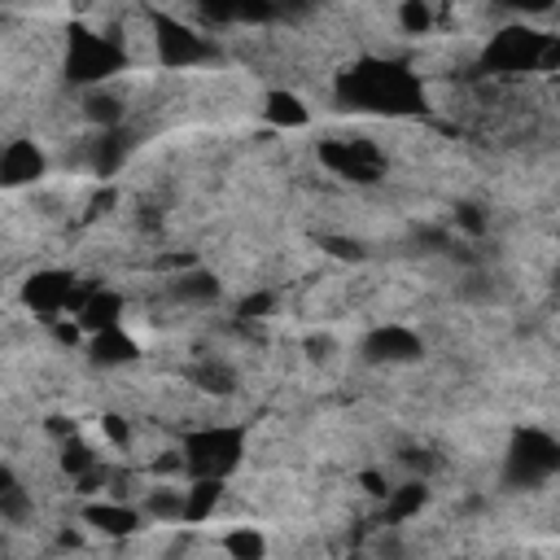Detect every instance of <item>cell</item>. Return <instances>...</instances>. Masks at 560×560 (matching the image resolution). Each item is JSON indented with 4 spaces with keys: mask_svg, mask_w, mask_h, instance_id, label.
<instances>
[{
    "mask_svg": "<svg viewBox=\"0 0 560 560\" xmlns=\"http://www.w3.org/2000/svg\"><path fill=\"white\" fill-rule=\"evenodd\" d=\"M83 118L96 122V127L105 131V127L127 122V105H122V96L109 92L105 83H101V88H83Z\"/></svg>",
    "mask_w": 560,
    "mask_h": 560,
    "instance_id": "cell-19",
    "label": "cell"
},
{
    "mask_svg": "<svg viewBox=\"0 0 560 560\" xmlns=\"http://www.w3.org/2000/svg\"><path fill=\"white\" fill-rule=\"evenodd\" d=\"M424 503H429V486L411 477V481H402V486H394V490L385 494V521H389V525H402V521L420 516Z\"/></svg>",
    "mask_w": 560,
    "mask_h": 560,
    "instance_id": "cell-20",
    "label": "cell"
},
{
    "mask_svg": "<svg viewBox=\"0 0 560 560\" xmlns=\"http://www.w3.org/2000/svg\"><path fill=\"white\" fill-rule=\"evenodd\" d=\"M223 551L236 556V560H262V556H267V538H262L258 529H232V534L223 538Z\"/></svg>",
    "mask_w": 560,
    "mask_h": 560,
    "instance_id": "cell-25",
    "label": "cell"
},
{
    "mask_svg": "<svg viewBox=\"0 0 560 560\" xmlns=\"http://www.w3.org/2000/svg\"><path fill=\"white\" fill-rule=\"evenodd\" d=\"M131 149H136V140H131V131L122 122L118 127H105L96 140H88V166L96 175H114L131 158Z\"/></svg>",
    "mask_w": 560,
    "mask_h": 560,
    "instance_id": "cell-15",
    "label": "cell"
},
{
    "mask_svg": "<svg viewBox=\"0 0 560 560\" xmlns=\"http://www.w3.org/2000/svg\"><path fill=\"white\" fill-rule=\"evenodd\" d=\"M188 477H232L245 459V429L241 424H201L179 438Z\"/></svg>",
    "mask_w": 560,
    "mask_h": 560,
    "instance_id": "cell-3",
    "label": "cell"
},
{
    "mask_svg": "<svg viewBox=\"0 0 560 560\" xmlns=\"http://www.w3.org/2000/svg\"><path fill=\"white\" fill-rule=\"evenodd\" d=\"M271 306H276V293H271V289H254V293H245V298L236 302V319H241V324H258V319H267Z\"/></svg>",
    "mask_w": 560,
    "mask_h": 560,
    "instance_id": "cell-28",
    "label": "cell"
},
{
    "mask_svg": "<svg viewBox=\"0 0 560 560\" xmlns=\"http://www.w3.org/2000/svg\"><path fill=\"white\" fill-rule=\"evenodd\" d=\"M398 26H402L407 35H424V31L433 26L429 0H402V4H398Z\"/></svg>",
    "mask_w": 560,
    "mask_h": 560,
    "instance_id": "cell-27",
    "label": "cell"
},
{
    "mask_svg": "<svg viewBox=\"0 0 560 560\" xmlns=\"http://www.w3.org/2000/svg\"><path fill=\"white\" fill-rule=\"evenodd\" d=\"M149 31H153L149 39H153V52H158V61H162V66L188 70V66H201V61H210V57H214V44H210L197 26H188V22L171 18V13H153Z\"/></svg>",
    "mask_w": 560,
    "mask_h": 560,
    "instance_id": "cell-5",
    "label": "cell"
},
{
    "mask_svg": "<svg viewBox=\"0 0 560 560\" xmlns=\"http://www.w3.org/2000/svg\"><path fill=\"white\" fill-rule=\"evenodd\" d=\"M83 521L105 538H127V534L140 529L144 508H131V503H118V499H92V503H83Z\"/></svg>",
    "mask_w": 560,
    "mask_h": 560,
    "instance_id": "cell-12",
    "label": "cell"
},
{
    "mask_svg": "<svg viewBox=\"0 0 560 560\" xmlns=\"http://www.w3.org/2000/svg\"><path fill=\"white\" fill-rule=\"evenodd\" d=\"M332 175L354 179V184H372L385 175V158L376 153V144H368L363 136H341V140H324L315 153Z\"/></svg>",
    "mask_w": 560,
    "mask_h": 560,
    "instance_id": "cell-7",
    "label": "cell"
},
{
    "mask_svg": "<svg viewBox=\"0 0 560 560\" xmlns=\"http://www.w3.org/2000/svg\"><path fill=\"white\" fill-rule=\"evenodd\" d=\"M184 499H188L184 521H206L219 508V499H223V477H192L188 490H184Z\"/></svg>",
    "mask_w": 560,
    "mask_h": 560,
    "instance_id": "cell-22",
    "label": "cell"
},
{
    "mask_svg": "<svg viewBox=\"0 0 560 560\" xmlns=\"http://www.w3.org/2000/svg\"><path fill=\"white\" fill-rule=\"evenodd\" d=\"M122 70H127V52L118 48V39H105L88 26H70V35H66V79L70 83L101 88Z\"/></svg>",
    "mask_w": 560,
    "mask_h": 560,
    "instance_id": "cell-4",
    "label": "cell"
},
{
    "mask_svg": "<svg viewBox=\"0 0 560 560\" xmlns=\"http://www.w3.org/2000/svg\"><path fill=\"white\" fill-rule=\"evenodd\" d=\"M359 354L363 363H376V368H394V363H416L424 354V341L420 332L402 328V324H376L363 341H359Z\"/></svg>",
    "mask_w": 560,
    "mask_h": 560,
    "instance_id": "cell-9",
    "label": "cell"
},
{
    "mask_svg": "<svg viewBox=\"0 0 560 560\" xmlns=\"http://www.w3.org/2000/svg\"><path fill=\"white\" fill-rule=\"evenodd\" d=\"M337 101L368 114H416L424 105V88L398 61H359L337 79Z\"/></svg>",
    "mask_w": 560,
    "mask_h": 560,
    "instance_id": "cell-1",
    "label": "cell"
},
{
    "mask_svg": "<svg viewBox=\"0 0 560 560\" xmlns=\"http://www.w3.org/2000/svg\"><path fill=\"white\" fill-rule=\"evenodd\" d=\"M455 232H464V236H472V241H481L486 236V228H490V214L477 206V201H455Z\"/></svg>",
    "mask_w": 560,
    "mask_h": 560,
    "instance_id": "cell-26",
    "label": "cell"
},
{
    "mask_svg": "<svg viewBox=\"0 0 560 560\" xmlns=\"http://www.w3.org/2000/svg\"><path fill=\"white\" fill-rule=\"evenodd\" d=\"M31 512H35L31 490H26L22 477L4 464V468H0V521H4V525H26Z\"/></svg>",
    "mask_w": 560,
    "mask_h": 560,
    "instance_id": "cell-18",
    "label": "cell"
},
{
    "mask_svg": "<svg viewBox=\"0 0 560 560\" xmlns=\"http://www.w3.org/2000/svg\"><path fill=\"white\" fill-rule=\"evenodd\" d=\"M144 516H153V521H184V508H188V499H184V490H175V486H158V490H149L144 494Z\"/></svg>",
    "mask_w": 560,
    "mask_h": 560,
    "instance_id": "cell-24",
    "label": "cell"
},
{
    "mask_svg": "<svg viewBox=\"0 0 560 560\" xmlns=\"http://www.w3.org/2000/svg\"><path fill=\"white\" fill-rule=\"evenodd\" d=\"M262 114H267V122L280 127V131H298V127L311 122V109H306L302 96H293V92H267Z\"/></svg>",
    "mask_w": 560,
    "mask_h": 560,
    "instance_id": "cell-21",
    "label": "cell"
},
{
    "mask_svg": "<svg viewBox=\"0 0 560 560\" xmlns=\"http://www.w3.org/2000/svg\"><path fill=\"white\" fill-rule=\"evenodd\" d=\"M547 39H551V35H542V31L525 26V22L503 26V31H499V35L486 44L481 66H486V70H499V74L534 70V66H542V57H547Z\"/></svg>",
    "mask_w": 560,
    "mask_h": 560,
    "instance_id": "cell-6",
    "label": "cell"
},
{
    "mask_svg": "<svg viewBox=\"0 0 560 560\" xmlns=\"http://www.w3.org/2000/svg\"><path fill=\"white\" fill-rule=\"evenodd\" d=\"M556 472H560V438L538 429V424H521L503 451V486L508 490H538Z\"/></svg>",
    "mask_w": 560,
    "mask_h": 560,
    "instance_id": "cell-2",
    "label": "cell"
},
{
    "mask_svg": "<svg viewBox=\"0 0 560 560\" xmlns=\"http://www.w3.org/2000/svg\"><path fill=\"white\" fill-rule=\"evenodd\" d=\"M92 468H101V455H96L79 433L61 438V472H70V481H79V477H88Z\"/></svg>",
    "mask_w": 560,
    "mask_h": 560,
    "instance_id": "cell-23",
    "label": "cell"
},
{
    "mask_svg": "<svg viewBox=\"0 0 560 560\" xmlns=\"http://www.w3.org/2000/svg\"><path fill=\"white\" fill-rule=\"evenodd\" d=\"M48 171V158L35 140H9L4 153H0V179L4 188H22V184H35L39 175Z\"/></svg>",
    "mask_w": 560,
    "mask_h": 560,
    "instance_id": "cell-11",
    "label": "cell"
},
{
    "mask_svg": "<svg viewBox=\"0 0 560 560\" xmlns=\"http://www.w3.org/2000/svg\"><path fill=\"white\" fill-rule=\"evenodd\" d=\"M280 4V18H302L315 9V0H276Z\"/></svg>",
    "mask_w": 560,
    "mask_h": 560,
    "instance_id": "cell-31",
    "label": "cell"
},
{
    "mask_svg": "<svg viewBox=\"0 0 560 560\" xmlns=\"http://www.w3.org/2000/svg\"><path fill=\"white\" fill-rule=\"evenodd\" d=\"M122 293L118 289H96L92 284V293H88V302L79 306V324H83V332H101V328H114V324H122Z\"/></svg>",
    "mask_w": 560,
    "mask_h": 560,
    "instance_id": "cell-16",
    "label": "cell"
},
{
    "mask_svg": "<svg viewBox=\"0 0 560 560\" xmlns=\"http://www.w3.org/2000/svg\"><path fill=\"white\" fill-rule=\"evenodd\" d=\"M188 381H192L201 394H210V398L236 394V372H232V363H223V359H214V354H201V359L188 368Z\"/></svg>",
    "mask_w": 560,
    "mask_h": 560,
    "instance_id": "cell-17",
    "label": "cell"
},
{
    "mask_svg": "<svg viewBox=\"0 0 560 560\" xmlns=\"http://www.w3.org/2000/svg\"><path fill=\"white\" fill-rule=\"evenodd\" d=\"M556 293H560V267H556Z\"/></svg>",
    "mask_w": 560,
    "mask_h": 560,
    "instance_id": "cell-32",
    "label": "cell"
},
{
    "mask_svg": "<svg viewBox=\"0 0 560 560\" xmlns=\"http://www.w3.org/2000/svg\"><path fill=\"white\" fill-rule=\"evenodd\" d=\"M88 359H92L96 368H127V363L140 359V341H136L122 324H114V328L88 332Z\"/></svg>",
    "mask_w": 560,
    "mask_h": 560,
    "instance_id": "cell-14",
    "label": "cell"
},
{
    "mask_svg": "<svg viewBox=\"0 0 560 560\" xmlns=\"http://www.w3.org/2000/svg\"><path fill=\"white\" fill-rule=\"evenodd\" d=\"M499 9H503V13H512V18H521V22H529V18L551 13V9H556V0H499Z\"/></svg>",
    "mask_w": 560,
    "mask_h": 560,
    "instance_id": "cell-29",
    "label": "cell"
},
{
    "mask_svg": "<svg viewBox=\"0 0 560 560\" xmlns=\"http://www.w3.org/2000/svg\"><path fill=\"white\" fill-rule=\"evenodd\" d=\"M166 293H171V302H179V306H214V302L223 298V284H219V276L206 271V267H184V271H175V276L166 280Z\"/></svg>",
    "mask_w": 560,
    "mask_h": 560,
    "instance_id": "cell-13",
    "label": "cell"
},
{
    "mask_svg": "<svg viewBox=\"0 0 560 560\" xmlns=\"http://www.w3.org/2000/svg\"><path fill=\"white\" fill-rule=\"evenodd\" d=\"M280 4L276 0H201V22L210 26H262L276 22Z\"/></svg>",
    "mask_w": 560,
    "mask_h": 560,
    "instance_id": "cell-10",
    "label": "cell"
},
{
    "mask_svg": "<svg viewBox=\"0 0 560 560\" xmlns=\"http://www.w3.org/2000/svg\"><path fill=\"white\" fill-rule=\"evenodd\" d=\"M101 433H105V442H114V446H131V424H127L118 411H105V416H101Z\"/></svg>",
    "mask_w": 560,
    "mask_h": 560,
    "instance_id": "cell-30",
    "label": "cell"
},
{
    "mask_svg": "<svg viewBox=\"0 0 560 560\" xmlns=\"http://www.w3.org/2000/svg\"><path fill=\"white\" fill-rule=\"evenodd\" d=\"M74 289H79V280H74L70 271L44 267V271H35V276L22 284V302H26L31 315H39L44 324H52V319L70 315V298H74Z\"/></svg>",
    "mask_w": 560,
    "mask_h": 560,
    "instance_id": "cell-8",
    "label": "cell"
}]
</instances>
